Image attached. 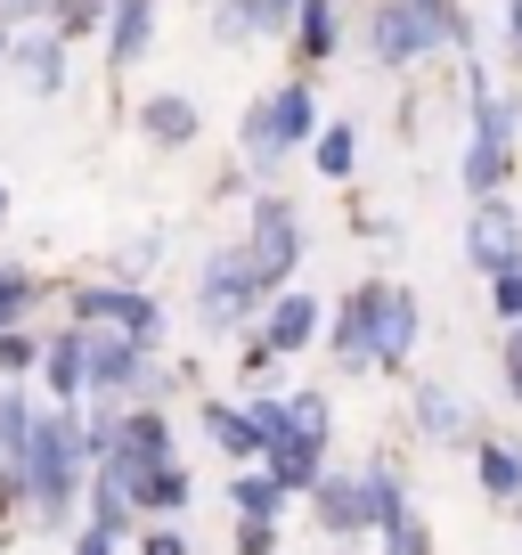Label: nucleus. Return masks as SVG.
<instances>
[{
    "instance_id": "f257e3e1",
    "label": "nucleus",
    "mask_w": 522,
    "mask_h": 555,
    "mask_svg": "<svg viewBox=\"0 0 522 555\" xmlns=\"http://www.w3.org/2000/svg\"><path fill=\"white\" fill-rule=\"evenodd\" d=\"M17 474H25V515H34V531H74L82 490H90L82 416L74 409H41L34 434H25V450H17Z\"/></svg>"
},
{
    "instance_id": "f03ea898",
    "label": "nucleus",
    "mask_w": 522,
    "mask_h": 555,
    "mask_svg": "<svg viewBox=\"0 0 522 555\" xmlns=\"http://www.w3.org/2000/svg\"><path fill=\"white\" fill-rule=\"evenodd\" d=\"M261 311H270V278L253 270V254H245V245L205 254V270H196V327L205 335H245V327H261Z\"/></svg>"
},
{
    "instance_id": "7ed1b4c3",
    "label": "nucleus",
    "mask_w": 522,
    "mask_h": 555,
    "mask_svg": "<svg viewBox=\"0 0 522 555\" xmlns=\"http://www.w3.org/2000/svg\"><path fill=\"white\" fill-rule=\"evenodd\" d=\"M66 319L82 335H122V344H140V351H164V302L140 295V286H122V278H90V286H74Z\"/></svg>"
},
{
    "instance_id": "20e7f679",
    "label": "nucleus",
    "mask_w": 522,
    "mask_h": 555,
    "mask_svg": "<svg viewBox=\"0 0 522 555\" xmlns=\"http://www.w3.org/2000/svg\"><path fill=\"white\" fill-rule=\"evenodd\" d=\"M311 139H318V99H311V82H278L261 106H245V164H253V172L286 164L295 147H311Z\"/></svg>"
},
{
    "instance_id": "39448f33",
    "label": "nucleus",
    "mask_w": 522,
    "mask_h": 555,
    "mask_svg": "<svg viewBox=\"0 0 522 555\" xmlns=\"http://www.w3.org/2000/svg\"><path fill=\"white\" fill-rule=\"evenodd\" d=\"M245 254H253V270L270 278V295H286V286H295V270H302V254H311V237H302V212L286 205V196L261 189L253 212H245Z\"/></svg>"
},
{
    "instance_id": "423d86ee",
    "label": "nucleus",
    "mask_w": 522,
    "mask_h": 555,
    "mask_svg": "<svg viewBox=\"0 0 522 555\" xmlns=\"http://www.w3.org/2000/svg\"><path fill=\"white\" fill-rule=\"evenodd\" d=\"M376 302H383V278H360V286L327 311V335H318V344L335 351L343 376H367V367H376Z\"/></svg>"
},
{
    "instance_id": "0eeeda50",
    "label": "nucleus",
    "mask_w": 522,
    "mask_h": 555,
    "mask_svg": "<svg viewBox=\"0 0 522 555\" xmlns=\"http://www.w3.org/2000/svg\"><path fill=\"white\" fill-rule=\"evenodd\" d=\"M466 261H473L482 278L522 270V221H514V205H506V196H490V205L466 212Z\"/></svg>"
},
{
    "instance_id": "6e6552de",
    "label": "nucleus",
    "mask_w": 522,
    "mask_h": 555,
    "mask_svg": "<svg viewBox=\"0 0 522 555\" xmlns=\"http://www.w3.org/2000/svg\"><path fill=\"white\" fill-rule=\"evenodd\" d=\"M318 335H327V311H318V295L286 286V295H270V311H261V335H253V344L270 351V360H295V351H311Z\"/></svg>"
},
{
    "instance_id": "1a4fd4ad",
    "label": "nucleus",
    "mask_w": 522,
    "mask_h": 555,
    "mask_svg": "<svg viewBox=\"0 0 522 555\" xmlns=\"http://www.w3.org/2000/svg\"><path fill=\"white\" fill-rule=\"evenodd\" d=\"M41 392H50V409H82L90 400V335L74 319L57 335H41Z\"/></svg>"
},
{
    "instance_id": "9d476101",
    "label": "nucleus",
    "mask_w": 522,
    "mask_h": 555,
    "mask_svg": "<svg viewBox=\"0 0 522 555\" xmlns=\"http://www.w3.org/2000/svg\"><path fill=\"white\" fill-rule=\"evenodd\" d=\"M417 335H425V302L408 295L401 278H383V302H376V367L383 376H401L417 360Z\"/></svg>"
},
{
    "instance_id": "9b49d317",
    "label": "nucleus",
    "mask_w": 522,
    "mask_h": 555,
    "mask_svg": "<svg viewBox=\"0 0 522 555\" xmlns=\"http://www.w3.org/2000/svg\"><path fill=\"white\" fill-rule=\"evenodd\" d=\"M408 425H417L433 450H473V409L449 392V384H408Z\"/></svg>"
},
{
    "instance_id": "f8f14e48",
    "label": "nucleus",
    "mask_w": 522,
    "mask_h": 555,
    "mask_svg": "<svg viewBox=\"0 0 522 555\" xmlns=\"http://www.w3.org/2000/svg\"><path fill=\"white\" fill-rule=\"evenodd\" d=\"M205 441L229 457V474H245V466H261V457H270V434L253 425V409H245V400H205Z\"/></svg>"
},
{
    "instance_id": "ddd939ff",
    "label": "nucleus",
    "mask_w": 522,
    "mask_h": 555,
    "mask_svg": "<svg viewBox=\"0 0 522 555\" xmlns=\"http://www.w3.org/2000/svg\"><path fill=\"white\" fill-rule=\"evenodd\" d=\"M311 522L327 539H360V531H376V522H367V490H360V474H335L327 466V482L311 490Z\"/></svg>"
},
{
    "instance_id": "4468645a",
    "label": "nucleus",
    "mask_w": 522,
    "mask_h": 555,
    "mask_svg": "<svg viewBox=\"0 0 522 555\" xmlns=\"http://www.w3.org/2000/svg\"><path fill=\"white\" fill-rule=\"evenodd\" d=\"M473 482L490 506H522V441L514 434H482L473 441Z\"/></svg>"
},
{
    "instance_id": "2eb2a0df",
    "label": "nucleus",
    "mask_w": 522,
    "mask_h": 555,
    "mask_svg": "<svg viewBox=\"0 0 522 555\" xmlns=\"http://www.w3.org/2000/svg\"><path fill=\"white\" fill-rule=\"evenodd\" d=\"M9 66L34 82V99H57V90H66V34H57V25L17 34V57H9Z\"/></svg>"
},
{
    "instance_id": "dca6fc26",
    "label": "nucleus",
    "mask_w": 522,
    "mask_h": 555,
    "mask_svg": "<svg viewBox=\"0 0 522 555\" xmlns=\"http://www.w3.org/2000/svg\"><path fill=\"white\" fill-rule=\"evenodd\" d=\"M367 41H376L383 66H417V57H425V34H417V9H408V0H376Z\"/></svg>"
},
{
    "instance_id": "f3484780",
    "label": "nucleus",
    "mask_w": 522,
    "mask_h": 555,
    "mask_svg": "<svg viewBox=\"0 0 522 555\" xmlns=\"http://www.w3.org/2000/svg\"><path fill=\"white\" fill-rule=\"evenodd\" d=\"M261 474H270V482H278L286 499H311V490L327 482V450H311V441H270Z\"/></svg>"
},
{
    "instance_id": "a211bd4d",
    "label": "nucleus",
    "mask_w": 522,
    "mask_h": 555,
    "mask_svg": "<svg viewBox=\"0 0 522 555\" xmlns=\"http://www.w3.org/2000/svg\"><path fill=\"white\" fill-rule=\"evenodd\" d=\"M360 490H367V522H376V531L408 515V474H401V457H392V450H376L360 466Z\"/></svg>"
},
{
    "instance_id": "6ab92c4d",
    "label": "nucleus",
    "mask_w": 522,
    "mask_h": 555,
    "mask_svg": "<svg viewBox=\"0 0 522 555\" xmlns=\"http://www.w3.org/2000/svg\"><path fill=\"white\" fill-rule=\"evenodd\" d=\"M82 522H90V531H106V539H140V531H147L140 506H131V490L106 482V474H90V490H82Z\"/></svg>"
},
{
    "instance_id": "aec40b11",
    "label": "nucleus",
    "mask_w": 522,
    "mask_h": 555,
    "mask_svg": "<svg viewBox=\"0 0 522 555\" xmlns=\"http://www.w3.org/2000/svg\"><path fill=\"white\" fill-rule=\"evenodd\" d=\"M286 25H295V9H286V0H221V9H212V34H221V41L286 34Z\"/></svg>"
},
{
    "instance_id": "412c9836",
    "label": "nucleus",
    "mask_w": 522,
    "mask_h": 555,
    "mask_svg": "<svg viewBox=\"0 0 522 555\" xmlns=\"http://www.w3.org/2000/svg\"><path fill=\"white\" fill-rule=\"evenodd\" d=\"M147 34H156V0H115V17H106V66H140Z\"/></svg>"
},
{
    "instance_id": "4be33fe9",
    "label": "nucleus",
    "mask_w": 522,
    "mask_h": 555,
    "mask_svg": "<svg viewBox=\"0 0 522 555\" xmlns=\"http://www.w3.org/2000/svg\"><path fill=\"white\" fill-rule=\"evenodd\" d=\"M229 506H237V522H278L286 515V490L270 482L261 466H245V474H229Z\"/></svg>"
},
{
    "instance_id": "5701e85b",
    "label": "nucleus",
    "mask_w": 522,
    "mask_h": 555,
    "mask_svg": "<svg viewBox=\"0 0 522 555\" xmlns=\"http://www.w3.org/2000/svg\"><path fill=\"white\" fill-rule=\"evenodd\" d=\"M311 164H318V180H351L360 172V122H318Z\"/></svg>"
},
{
    "instance_id": "b1692460",
    "label": "nucleus",
    "mask_w": 522,
    "mask_h": 555,
    "mask_svg": "<svg viewBox=\"0 0 522 555\" xmlns=\"http://www.w3.org/2000/svg\"><path fill=\"white\" fill-rule=\"evenodd\" d=\"M335 34H343V9H335V0H302L295 9V50L311 57V66L335 57Z\"/></svg>"
},
{
    "instance_id": "393cba45",
    "label": "nucleus",
    "mask_w": 522,
    "mask_h": 555,
    "mask_svg": "<svg viewBox=\"0 0 522 555\" xmlns=\"http://www.w3.org/2000/svg\"><path fill=\"white\" fill-rule=\"evenodd\" d=\"M506 156H514V147H498V139H466V196L473 205L506 196Z\"/></svg>"
},
{
    "instance_id": "a878e982",
    "label": "nucleus",
    "mask_w": 522,
    "mask_h": 555,
    "mask_svg": "<svg viewBox=\"0 0 522 555\" xmlns=\"http://www.w3.org/2000/svg\"><path fill=\"white\" fill-rule=\"evenodd\" d=\"M278 441H311V450H327V441H335L327 392H286V434H278Z\"/></svg>"
},
{
    "instance_id": "bb28decb",
    "label": "nucleus",
    "mask_w": 522,
    "mask_h": 555,
    "mask_svg": "<svg viewBox=\"0 0 522 555\" xmlns=\"http://www.w3.org/2000/svg\"><path fill=\"white\" fill-rule=\"evenodd\" d=\"M140 122H147V139H156V147H188V139H196V106L180 99V90L147 99V106H140Z\"/></svg>"
},
{
    "instance_id": "cd10ccee",
    "label": "nucleus",
    "mask_w": 522,
    "mask_h": 555,
    "mask_svg": "<svg viewBox=\"0 0 522 555\" xmlns=\"http://www.w3.org/2000/svg\"><path fill=\"white\" fill-rule=\"evenodd\" d=\"M34 302H41V278L17 270V261H0V335L25 327V311H34Z\"/></svg>"
},
{
    "instance_id": "c85d7f7f",
    "label": "nucleus",
    "mask_w": 522,
    "mask_h": 555,
    "mask_svg": "<svg viewBox=\"0 0 522 555\" xmlns=\"http://www.w3.org/2000/svg\"><path fill=\"white\" fill-rule=\"evenodd\" d=\"M34 367H41V335L34 327H9V335H0V384H25Z\"/></svg>"
},
{
    "instance_id": "c756f323",
    "label": "nucleus",
    "mask_w": 522,
    "mask_h": 555,
    "mask_svg": "<svg viewBox=\"0 0 522 555\" xmlns=\"http://www.w3.org/2000/svg\"><path fill=\"white\" fill-rule=\"evenodd\" d=\"M383 555H433V531H425V515H417V506H408V515L401 522H383Z\"/></svg>"
},
{
    "instance_id": "7c9ffc66",
    "label": "nucleus",
    "mask_w": 522,
    "mask_h": 555,
    "mask_svg": "<svg viewBox=\"0 0 522 555\" xmlns=\"http://www.w3.org/2000/svg\"><path fill=\"white\" fill-rule=\"evenodd\" d=\"M99 17H115V0H57V9H50V25H57V34H99Z\"/></svg>"
},
{
    "instance_id": "2f4dec72",
    "label": "nucleus",
    "mask_w": 522,
    "mask_h": 555,
    "mask_svg": "<svg viewBox=\"0 0 522 555\" xmlns=\"http://www.w3.org/2000/svg\"><path fill=\"white\" fill-rule=\"evenodd\" d=\"M490 319H498V327H522V270L490 278Z\"/></svg>"
},
{
    "instance_id": "473e14b6",
    "label": "nucleus",
    "mask_w": 522,
    "mask_h": 555,
    "mask_svg": "<svg viewBox=\"0 0 522 555\" xmlns=\"http://www.w3.org/2000/svg\"><path fill=\"white\" fill-rule=\"evenodd\" d=\"M498 384H506V400L522 409V327H506V335H498Z\"/></svg>"
},
{
    "instance_id": "72a5a7b5",
    "label": "nucleus",
    "mask_w": 522,
    "mask_h": 555,
    "mask_svg": "<svg viewBox=\"0 0 522 555\" xmlns=\"http://www.w3.org/2000/svg\"><path fill=\"white\" fill-rule=\"evenodd\" d=\"M229 555H278V522H237V531H229Z\"/></svg>"
},
{
    "instance_id": "f704fd0d",
    "label": "nucleus",
    "mask_w": 522,
    "mask_h": 555,
    "mask_svg": "<svg viewBox=\"0 0 522 555\" xmlns=\"http://www.w3.org/2000/svg\"><path fill=\"white\" fill-rule=\"evenodd\" d=\"M140 555H188L180 522H147V531H140Z\"/></svg>"
},
{
    "instance_id": "c9c22d12",
    "label": "nucleus",
    "mask_w": 522,
    "mask_h": 555,
    "mask_svg": "<svg viewBox=\"0 0 522 555\" xmlns=\"http://www.w3.org/2000/svg\"><path fill=\"white\" fill-rule=\"evenodd\" d=\"M74 555H122V539H106V531H90V522H74Z\"/></svg>"
},
{
    "instance_id": "e433bc0d",
    "label": "nucleus",
    "mask_w": 522,
    "mask_h": 555,
    "mask_svg": "<svg viewBox=\"0 0 522 555\" xmlns=\"http://www.w3.org/2000/svg\"><path fill=\"white\" fill-rule=\"evenodd\" d=\"M50 9H57V0H0V17H9V25H25V17H50Z\"/></svg>"
},
{
    "instance_id": "4c0bfd02",
    "label": "nucleus",
    "mask_w": 522,
    "mask_h": 555,
    "mask_svg": "<svg viewBox=\"0 0 522 555\" xmlns=\"http://www.w3.org/2000/svg\"><path fill=\"white\" fill-rule=\"evenodd\" d=\"M9 57H17V25L0 17V66H9Z\"/></svg>"
},
{
    "instance_id": "58836bf2",
    "label": "nucleus",
    "mask_w": 522,
    "mask_h": 555,
    "mask_svg": "<svg viewBox=\"0 0 522 555\" xmlns=\"http://www.w3.org/2000/svg\"><path fill=\"white\" fill-rule=\"evenodd\" d=\"M0 221H9V189H0Z\"/></svg>"
},
{
    "instance_id": "ea45409f",
    "label": "nucleus",
    "mask_w": 522,
    "mask_h": 555,
    "mask_svg": "<svg viewBox=\"0 0 522 555\" xmlns=\"http://www.w3.org/2000/svg\"><path fill=\"white\" fill-rule=\"evenodd\" d=\"M286 9H302V0H286Z\"/></svg>"
}]
</instances>
